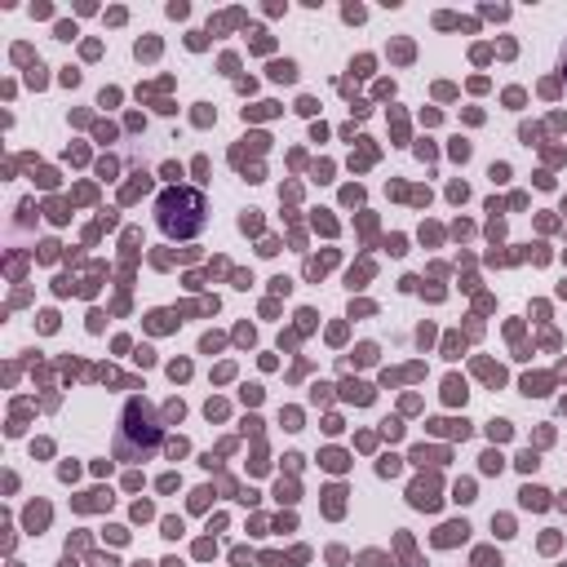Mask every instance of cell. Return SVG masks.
<instances>
[{
  "mask_svg": "<svg viewBox=\"0 0 567 567\" xmlns=\"http://www.w3.org/2000/svg\"><path fill=\"white\" fill-rule=\"evenodd\" d=\"M159 439H164V425H159L155 408L146 399H128L120 430H115V456L120 461H146V456H155Z\"/></svg>",
  "mask_w": 567,
  "mask_h": 567,
  "instance_id": "6da1fadb",
  "label": "cell"
},
{
  "mask_svg": "<svg viewBox=\"0 0 567 567\" xmlns=\"http://www.w3.org/2000/svg\"><path fill=\"white\" fill-rule=\"evenodd\" d=\"M204 213H208V204H204V195L190 190V186H173V190H164L159 204H155V221H159V230L173 235V239L199 235L204 221H208Z\"/></svg>",
  "mask_w": 567,
  "mask_h": 567,
  "instance_id": "7a4b0ae2",
  "label": "cell"
},
{
  "mask_svg": "<svg viewBox=\"0 0 567 567\" xmlns=\"http://www.w3.org/2000/svg\"><path fill=\"white\" fill-rule=\"evenodd\" d=\"M563 71H567V49H563Z\"/></svg>",
  "mask_w": 567,
  "mask_h": 567,
  "instance_id": "3957f363",
  "label": "cell"
}]
</instances>
